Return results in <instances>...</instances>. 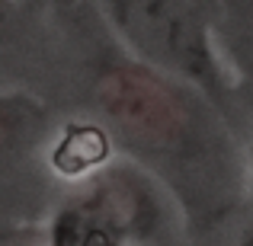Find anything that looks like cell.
<instances>
[{
	"instance_id": "cell-3",
	"label": "cell",
	"mask_w": 253,
	"mask_h": 246,
	"mask_svg": "<svg viewBox=\"0 0 253 246\" xmlns=\"http://www.w3.org/2000/svg\"><path fill=\"white\" fill-rule=\"evenodd\" d=\"M161 198L135 163H106L51 214L45 246H144L161 227Z\"/></svg>"
},
{
	"instance_id": "cell-6",
	"label": "cell",
	"mask_w": 253,
	"mask_h": 246,
	"mask_svg": "<svg viewBox=\"0 0 253 246\" xmlns=\"http://www.w3.org/2000/svg\"><path fill=\"white\" fill-rule=\"evenodd\" d=\"M45 115V103L32 93H0V154H10L23 141L36 138Z\"/></svg>"
},
{
	"instance_id": "cell-5",
	"label": "cell",
	"mask_w": 253,
	"mask_h": 246,
	"mask_svg": "<svg viewBox=\"0 0 253 246\" xmlns=\"http://www.w3.org/2000/svg\"><path fill=\"white\" fill-rule=\"evenodd\" d=\"M112 138L103 125H68L51 147V166L68 179H86L109 163Z\"/></svg>"
},
{
	"instance_id": "cell-7",
	"label": "cell",
	"mask_w": 253,
	"mask_h": 246,
	"mask_svg": "<svg viewBox=\"0 0 253 246\" xmlns=\"http://www.w3.org/2000/svg\"><path fill=\"white\" fill-rule=\"evenodd\" d=\"M10 6H13V0H0V26H3L6 16H10Z\"/></svg>"
},
{
	"instance_id": "cell-1",
	"label": "cell",
	"mask_w": 253,
	"mask_h": 246,
	"mask_svg": "<svg viewBox=\"0 0 253 246\" xmlns=\"http://www.w3.org/2000/svg\"><path fill=\"white\" fill-rule=\"evenodd\" d=\"M96 109L131 163L161 179L186 214L218 217L241 189L237 154L218 105L138 61H116L96 80Z\"/></svg>"
},
{
	"instance_id": "cell-2",
	"label": "cell",
	"mask_w": 253,
	"mask_h": 246,
	"mask_svg": "<svg viewBox=\"0 0 253 246\" xmlns=\"http://www.w3.org/2000/svg\"><path fill=\"white\" fill-rule=\"evenodd\" d=\"M106 19L131 61L199 90L218 109L234 90L215 26L196 0H103Z\"/></svg>"
},
{
	"instance_id": "cell-4",
	"label": "cell",
	"mask_w": 253,
	"mask_h": 246,
	"mask_svg": "<svg viewBox=\"0 0 253 246\" xmlns=\"http://www.w3.org/2000/svg\"><path fill=\"white\" fill-rule=\"evenodd\" d=\"M211 26L234 86H253V0H221V19Z\"/></svg>"
}]
</instances>
